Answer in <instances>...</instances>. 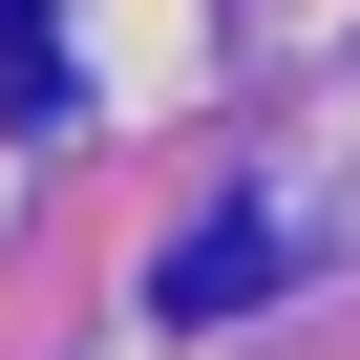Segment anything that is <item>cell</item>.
Returning <instances> with one entry per match:
<instances>
[{"label":"cell","instance_id":"1","mask_svg":"<svg viewBox=\"0 0 360 360\" xmlns=\"http://www.w3.org/2000/svg\"><path fill=\"white\" fill-rule=\"evenodd\" d=\"M297 255H276V212H212L191 255H169V318H233V297H276Z\"/></svg>","mask_w":360,"mask_h":360},{"label":"cell","instance_id":"2","mask_svg":"<svg viewBox=\"0 0 360 360\" xmlns=\"http://www.w3.org/2000/svg\"><path fill=\"white\" fill-rule=\"evenodd\" d=\"M0 106H22V127L64 106V43H43V0H0Z\"/></svg>","mask_w":360,"mask_h":360}]
</instances>
